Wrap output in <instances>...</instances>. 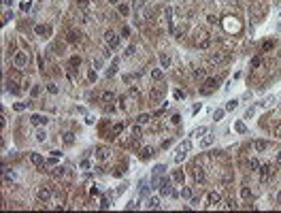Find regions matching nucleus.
I'll list each match as a JSON object with an SVG mask.
<instances>
[{
	"instance_id": "nucleus-44",
	"label": "nucleus",
	"mask_w": 281,
	"mask_h": 213,
	"mask_svg": "<svg viewBox=\"0 0 281 213\" xmlns=\"http://www.w3.org/2000/svg\"><path fill=\"white\" fill-rule=\"evenodd\" d=\"M11 17H13V13H11V11H7V13H4V17H2V21H4V24H7V21H9Z\"/></svg>"
},
{
	"instance_id": "nucleus-54",
	"label": "nucleus",
	"mask_w": 281,
	"mask_h": 213,
	"mask_svg": "<svg viewBox=\"0 0 281 213\" xmlns=\"http://www.w3.org/2000/svg\"><path fill=\"white\" fill-rule=\"evenodd\" d=\"M79 166H81V168H90V162H88V160H83V162H81Z\"/></svg>"
},
{
	"instance_id": "nucleus-59",
	"label": "nucleus",
	"mask_w": 281,
	"mask_h": 213,
	"mask_svg": "<svg viewBox=\"0 0 281 213\" xmlns=\"http://www.w3.org/2000/svg\"><path fill=\"white\" fill-rule=\"evenodd\" d=\"M143 2H147V0H143Z\"/></svg>"
},
{
	"instance_id": "nucleus-53",
	"label": "nucleus",
	"mask_w": 281,
	"mask_h": 213,
	"mask_svg": "<svg viewBox=\"0 0 281 213\" xmlns=\"http://www.w3.org/2000/svg\"><path fill=\"white\" fill-rule=\"evenodd\" d=\"M100 207H102V209H109V207H111V205H109V200H107V198H105V200H102V205H100Z\"/></svg>"
},
{
	"instance_id": "nucleus-48",
	"label": "nucleus",
	"mask_w": 281,
	"mask_h": 213,
	"mask_svg": "<svg viewBox=\"0 0 281 213\" xmlns=\"http://www.w3.org/2000/svg\"><path fill=\"white\" fill-rule=\"evenodd\" d=\"M24 109H26L24 102H17V105H15V111H24Z\"/></svg>"
},
{
	"instance_id": "nucleus-11",
	"label": "nucleus",
	"mask_w": 281,
	"mask_h": 213,
	"mask_svg": "<svg viewBox=\"0 0 281 213\" xmlns=\"http://www.w3.org/2000/svg\"><path fill=\"white\" fill-rule=\"evenodd\" d=\"M147 209H160V198H158V196H151V198H149Z\"/></svg>"
},
{
	"instance_id": "nucleus-8",
	"label": "nucleus",
	"mask_w": 281,
	"mask_h": 213,
	"mask_svg": "<svg viewBox=\"0 0 281 213\" xmlns=\"http://www.w3.org/2000/svg\"><path fill=\"white\" fill-rule=\"evenodd\" d=\"M219 203H221V194L219 192H211L209 194V205L211 207H217Z\"/></svg>"
},
{
	"instance_id": "nucleus-51",
	"label": "nucleus",
	"mask_w": 281,
	"mask_h": 213,
	"mask_svg": "<svg viewBox=\"0 0 281 213\" xmlns=\"http://www.w3.org/2000/svg\"><path fill=\"white\" fill-rule=\"evenodd\" d=\"M183 96H185V94H183L181 90H175V98H177V100H179V98H183Z\"/></svg>"
},
{
	"instance_id": "nucleus-24",
	"label": "nucleus",
	"mask_w": 281,
	"mask_h": 213,
	"mask_svg": "<svg viewBox=\"0 0 281 213\" xmlns=\"http://www.w3.org/2000/svg\"><path fill=\"white\" fill-rule=\"evenodd\" d=\"M151 77H153L155 81H160L162 79V70L160 68H153V70H151Z\"/></svg>"
},
{
	"instance_id": "nucleus-6",
	"label": "nucleus",
	"mask_w": 281,
	"mask_h": 213,
	"mask_svg": "<svg viewBox=\"0 0 281 213\" xmlns=\"http://www.w3.org/2000/svg\"><path fill=\"white\" fill-rule=\"evenodd\" d=\"M160 190H162V194H172V181H170L168 177H164V179H162Z\"/></svg>"
},
{
	"instance_id": "nucleus-21",
	"label": "nucleus",
	"mask_w": 281,
	"mask_h": 213,
	"mask_svg": "<svg viewBox=\"0 0 281 213\" xmlns=\"http://www.w3.org/2000/svg\"><path fill=\"white\" fill-rule=\"evenodd\" d=\"M102 100H105V102L115 100V94H113V92H105V94H102Z\"/></svg>"
},
{
	"instance_id": "nucleus-26",
	"label": "nucleus",
	"mask_w": 281,
	"mask_h": 213,
	"mask_svg": "<svg viewBox=\"0 0 281 213\" xmlns=\"http://www.w3.org/2000/svg\"><path fill=\"white\" fill-rule=\"evenodd\" d=\"M36 141H41V143L47 141V132H45V130H39V132H36Z\"/></svg>"
},
{
	"instance_id": "nucleus-10",
	"label": "nucleus",
	"mask_w": 281,
	"mask_h": 213,
	"mask_svg": "<svg viewBox=\"0 0 281 213\" xmlns=\"http://www.w3.org/2000/svg\"><path fill=\"white\" fill-rule=\"evenodd\" d=\"M194 179H196V181H200V183H204V173H202L200 166H194Z\"/></svg>"
},
{
	"instance_id": "nucleus-16",
	"label": "nucleus",
	"mask_w": 281,
	"mask_h": 213,
	"mask_svg": "<svg viewBox=\"0 0 281 213\" xmlns=\"http://www.w3.org/2000/svg\"><path fill=\"white\" fill-rule=\"evenodd\" d=\"M190 149H192V143H190V141H183V143L177 147V151H183V154H185V151H190Z\"/></svg>"
},
{
	"instance_id": "nucleus-13",
	"label": "nucleus",
	"mask_w": 281,
	"mask_h": 213,
	"mask_svg": "<svg viewBox=\"0 0 281 213\" xmlns=\"http://www.w3.org/2000/svg\"><path fill=\"white\" fill-rule=\"evenodd\" d=\"M30 162H32L34 166H41V164H43V156H41V154H30Z\"/></svg>"
},
{
	"instance_id": "nucleus-55",
	"label": "nucleus",
	"mask_w": 281,
	"mask_h": 213,
	"mask_svg": "<svg viewBox=\"0 0 281 213\" xmlns=\"http://www.w3.org/2000/svg\"><path fill=\"white\" fill-rule=\"evenodd\" d=\"M2 2H4V4H11V2H13V0H2Z\"/></svg>"
},
{
	"instance_id": "nucleus-4",
	"label": "nucleus",
	"mask_w": 281,
	"mask_h": 213,
	"mask_svg": "<svg viewBox=\"0 0 281 213\" xmlns=\"http://www.w3.org/2000/svg\"><path fill=\"white\" fill-rule=\"evenodd\" d=\"M36 196H39L41 203H49V200H51V188H49V185H43V188H39V194H36Z\"/></svg>"
},
{
	"instance_id": "nucleus-29",
	"label": "nucleus",
	"mask_w": 281,
	"mask_h": 213,
	"mask_svg": "<svg viewBox=\"0 0 281 213\" xmlns=\"http://www.w3.org/2000/svg\"><path fill=\"white\" fill-rule=\"evenodd\" d=\"M181 198H192V190L190 188H183L181 190Z\"/></svg>"
},
{
	"instance_id": "nucleus-32",
	"label": "nucleus",
	"mask_w": 281,
	"mask_h": 213,
	"mask_svg": "<svg viewBox=\"0 0 281 213\" xmlns=\"http://www.w3.org/2000/svg\"><path fill=\"white\" fill-rule=\"evenodd\" d=\"M172 179H175L177 183H183V173H181V171H177L175 175H172Z\"/></svg>"
},
{
	"instance_id": "nucleus-18",
	"label": "nucleus",
	"mask_w": 281,
	"mask_h": 213,
	"mask_svg": "<svg viewBox=\"0 0 281 213\" xmlns=\"http://www.w3.org/2000/svg\"><path fill=\"white\" fill-rule=\"evenodd\" d=\"M160 62H162V66H164V68H168V66H170V56L162 53V56H160Z\"/></svg>"
},
{
	"instance_id": "nucleus-46",
	"label": "nucleus",
	"mask_w": 281,
	"mask_h": 213,
	"mask_svg": "<svg viewBox=\"0 0 281 213\" xmlns=\"http://www.w3.org/2000/svg\"><path fill=\"white\" fill-rule=\"evenodd\" d=\"M124 53H126V56H134V45H130V47H128Z\"/></svg>"
},
{
	"instance_id": "nucleus-20",
	"label": "nucleus",
	"mask_w": 281,
	"mask_h": 213,
	"mask_svg": "<svg viewBox=\"0 0 281 213\" xmlns=\"http://www.w3.org/2000/svg\"><path fill=\"white\" fill-rule=\"evenodd\" d=\"M209 45H211V41H209V39H202L200 43H198V49H200V51H204V49H209Z\"/></svg>"
},
{
	"instance_id": "nucleus-5",
	"label": "nucleus",
	"mask_w": 281,
	"mask_h": 213,
	"mask_svg": "<svg viewBox=\"0 0 281 213\" xmlns=\"http://www.w3.org/2000/svg\"><path fill=\"white\" fill-rule=\"evenodd\" d=\"M13 62H15V66H17V68L26 66V64H28V53H26V51H19V53H15Z\"/></svg>"
},
{
	"instance_id": "nucleus-19",
	"label": "nucleus",
	"mask_w": 281,
	"mask_h": 213,
	"mask_svg": "<svg viewBox=\"0 0 281 213\" xmlns=\"http://www.w3.org/2000/svg\"><path fill=\"white\" fill-rule=\"evenodd\" d=\"M64 143H66V145H73V143H75V134H73V132H64Z\"/></svg>"
},
{
	"instance_id": "nucleus-28",
	"label": "nucleus",
	"mask_w": 281,
	"mask_h": 213,
	"mask_svg": "<svg viewBox=\"0 0 281 213\" xmlns=\"http://www.w3.org/2000/svg\"><path fill=\"white\" fill-rule=\"evenodd\" d=\"M13 179H15V175L11 173L9 168H4V181H13Z\"/></svg>"
},
{
	"instance_id": "nucleus-40",
	"label": "nucleus",
	"mask_w": 281,
	"mask_h": 213,
	"mask_svg": "<svg viewBox=\"0 0 281 213\" xmlns=\"http://www.w3.org/2000/svg\"><path fill=\"white\" fill-rule=\"evenodd\" d=\"M226 109H228V111H234V109H236V100H230L228 105H226Z\"/></svg>"
},
{
	"instance_id": "nucleus-31",
	"label": "nucleus",
	"mask_w": 281,
	"mask_h": 213,
	"mask_svg": "<svg viewBox=\"0 0 281 213\" xmlns=\"http://www.w3.org/2000/svg\"><path fill=\"white\" fill-rule=\"evenodd\" d=\"M249 168H251V171H256V168H260V162H258L256 158H251V160H249Z\"/></svg>"
},
{
	"instance_id": "nucleus-1",
	"label": "nucleus",
	"mask_w": 281,
	"mask_h": 213,
	"mask_svg": "<svg viewBox=\"0 0 281 213\" xmlns=\"http://www.w3.org/2000/svg\"><path fill=\"white\" fill-rule=\"evenodd\" d=\"M260 177H262V181H271V179L275 177V166L273 164H260Z\"/></svg>"
},
{
	"instance_id": "nucleus-41",
	"label": "nucleus",
	"mask_w": 281,
	"mask_h": 213,
	"mask_svg": "<svg viewBox=\"0 0 281 213\" xmlns=\"http://www.w3.org/2000/svg\"><path fill=\"white\" fill-rule=\"evenodd\" d=\"M47 90H49L51 94H58V85H53V83H49V85H47Z\"/></svg>"
},
{
	"instance_id": "nucleus-49",
	"label": "nucleus",
	"mask_w": 281,
	"mask_h": 213,
	"mask_svg": "<svg viewBox=\"0 0 281 213\" xmlns=\"http://www.w3.org/2000/svg\"><path fill=\"white\" fill-rule=\"evenodd\" d=\"M224 207H226V209H232V207H234V200H226Z\"/></svg>"
},
{
	"instance_id": "nucleus-47",
	"label": "nucleus",
	"mask_w": 281,
	"mask_h": 213,
	"mask_svg": "<svg viewBox=\"0 0 281 213\" xmlns=\"http://www.w3.org/2000/svg\"><path fill=\"white\" fill-rule=\"evenodd\" d=\"M90 192L94 194V196H98V194H100V190H98V185H92V190H90Z\"/></svg>"
},
{
	"instance_id": "nucleus-43",
	"label": "nucleus",
	"mask_w": 281,
	"mask_h": 213,
	"mask_svg": "<svg viewBox=\"0 0 281 213\" xmlns=\"http://www.w3.org/2000/svg\"><path fill=\"white\" fill-rule=\"evenodd\" d=\"M70 64H73V66H79V64H81V58H77V56H75L73 60H70Z\"/></svg>"
},
{
	"instance_id": "nucleus-39",
	"label": "nucleus",
	"mask_w": 281,
	"mask_h": 213,
	"mask_svg": "<svg viewBox=\"0 0 281 213\" xmlns=\"http://www.w3.org/2000/svg\"><path fill=\"white\" fill-rule=\"evenodd\" d=\"M53 175H56V177H62V175H64V168H62V166L53 168Z\"/></svg>"
},
{
	"instance_id": "nucleus-12",
	"label": "nucleus",
	"mask_w": 281,
	"mask_h": 213,
	"mask_svg": "<svg viewBox=\"0 0 281 213\" xmlns=\"http://www.w3.org/2000/svg\"><path fill=\"white\" fill-rule=\"evenodd\" d=\"M149 119H151V115H149V113H140V115L136 117V124L145 126V124H149Z\"/></svg>"
},
{
	"instance_id": "nucleus-36",
	"label": "nucleus",
	"mask_w": 281,
	"mask_h": 213,
	"mask_svg": "<svg viewBox=\"0 0 281 213\" xmlns=\"http://www.w3.org/2000/svg\"><path fill=\"white\" fill-rule=\"evenodd\" d=\"M202 134H207V128H196L194 130V136H202Z\"/></svg>"
},
{
	"instance_id": "nucleus-50",
	"label": "nucleus",
	"mask_w": 281,
	"mask_h": 213,
	"mask_svg": "<svg viewBox=\"0 0 281 213\" xmlns=\"http://www.w3.org/2000/svg\"><path fill=\"white\" fill-rule=\"evenodd\" d=\"M100 66H102V60L96 58V60H94V68H100Z\"/></svg>"
},
{
	"instance_id": "nucleus-56",
	"label": "nucleus",
	"mask_w": 281,
	"mask_h": 213,
	"mask_svg": "<svg viewBox=\"0 0 281 213\" xmlns=\"http://www.w3.org/2000/svg\"><path fill=\"white\" fill-rule=\"evenodd\" d=\"M109 2H111V4H117V2H119V0H109Z\"/></svg>"
},
{
	"instance_id": "nucleus-42",
	"label": "nucleus",
	"mask_w": 281,
	"mask_h": 213,
	"mask_svg": "<svg viewBox=\"0 0 281 213\" xmlns=\"http://www.w3.org/2000/svg\"><path fill=\"white\" fill-rule=\"evenodd\" d=\"M30 94H32V96H39V94H41V87H39V85H34V87H32V92H30Z\"/></svg>"
},
{
	"instance_id": "nucleus-57",
	"label": "nucleus",
	"mask_w": 281,
	"mask_h": 213,
	"mask_svg": "<svg viewBox=\"0 0 281 213\" xmlns=\"http://www.w3.org/2000/svg\"><path fill=\"white\" fill-rule=\"evenodd\" d=\"M277 200H279V203H281V192H279V194H277Z\"/></svg>"
},
{
	"instance_id": "nucleus-14",
	"label": "nucleus",
	"mask_w": 281,
	"mask_h": 213,
	"mask_svg": "<svg viewBox=\"0 0 281 213\" xmlns=\"http://www.w3.org/2000/svg\"><path fill=\"white\" fill-rule=\"evenodd\" d=\"M151 156H153V149H151V147H143V149H140V158H143V160H149Z\"/></svg>"
},
{
	"instance_id": "nucleus-25",
	"label": "nucleus",
	"mask_w": 281,
	"mask_h": 213,
	"mask_svg": "<svg viewBox=\"0 0 281 213\" xmlns=\"http://www.w3.org/2000/svg\"><path fill=\"white\" fill-rule=\"evenodd\" d=\"M200 145H202V147H209V145H213V136H211V134H209V136H204Z\"/></svg>"
},
{
	"instance_id": "nucleus-33",
	"label": "nucleus",
	"mask_w": 281,
	"mask_h": 213,
	"mask_svg": "<svg viewBox=\"0 0 281 213\" xmlns=\"http://www.w3.org/2000/svg\"><path fill=\"white\" fill-rule=\"evenodd\" d=\"M241 196H243L245 200H249V198H251V192H249L247 188H243V190H241Z\"/></svg>"
},
{
	"instance_id": "nucleus-23",
	"label": "nucleus",
	"mask_w": 281,
	"mask_h": 213,
	"mask_svg": "<svg viewBox=\"0 0 281 213\" xmlns=\"http://www.w3.org/2000/svg\"><path fill=\"white\" fill-rule=\"evenodd\" d=\"M204 75H207L204 68H196V70H194V77H196V79H204Z\"/></svg>"
},
{
	"instance_id": "nucleus-17",
	"label": "nucleus",
	"mask_w": 281,
	"mask_h": 213,
	"mask_svg": "<svg viewBox=\"0 0 281 213\" xmlns=\"http://www.w3.org/2000/svg\"><path fill=\"white\" fill-rule=\"evenodd\" d=\"M36 34H41V36H47V34H49V28H47V26H36Z\"/></svg>"
},
{
	"instance_id": "nucleus-27",
	"label": "nucleus",
	"mask_w": 281,
	"mask_h": 213,
	"mask_svg": "<svg viewBox=\"0 0 281 213\" xmlns=\"http://www.w3.org/2000/svg\"><path fill=\"white\" fill-rule=\"evenodd\" d=\"M275 47H277V43H275V41H266V43L262 45V49H264V51H266V49H275Z\"/></svg>"
},
{
	"instance_id": "nucleus-7",
	"label": "nucleus",
	"mask_w": 281,
	"mask_h": 213,
	"mask_svg": "<svg viewBox=\"0 0 281 213\" xmlns=\"http://www.w3.org/2000/svg\"><path fill=\"white\" fill-rule=\"evenodd\" d=\"M209 62L211 64H221V62H226V56H224V53H219V51H215V53H211V56H209Z\"/></svg>"
},
{
	"instance_id": "nucleus-9",
	"label": "nucleus",
	"mask_w": 281,
	"mask_h": 213,
	"mask_svg": "<svg viewBox=\"0 0 281 213\" xmlns=\"http://www.w3.org/2000/svg\"><path fill=\"white\" fill-rule=\"evenodd\" d=\"M204 85H207V87H204L202 92H204V94H209L213 87H217V79H207V81H204Z\"/></svg>"
},
{
	"instance_id": "nucleus-38",
	"label": "nucleus",
	"mask_w": 281,
	"mask_h": 213,
	"mask_svg": "<svg viewBox=\"0 0 281 213\" xmlns=\"http://www.w3.org/2000/svg\"><path fill=\"white\" fill-rule=\"evenodd\" d=\"M213 117H215V122H217V119H221V117H224V111H221V109H217V111L213 113Z\"/></svg>"
},
{
	"instance_id": "nucleus-30",
	"label": "nucleus",
	"mask_w": 281,
	"mask_h": 213,
	"mask_svg": "<svg viewBox=\"0 0 281 213\" xmlns=\"http://www.w3.org/2000/svg\"><path fill=\"white\" fill-rule=\"evenodd\" d=\"M77 39H79V32H75V30H73V32H68V43H75Z\"/></svg>"
},
{
	"instance_id": "nucleus-3",
	"label": "nucleus",
	"mask_w": 281,
	"mask_h": 213,
	"mask_svg": "<svg viewBox=\"0 0 281 213\" xmlns=\"http://www.w3.org/2000/svg\"><path fill=\"white\" fill-rule=\"evenodd\" d=\"M164 171H166L164 164H158V166L153 168V179H151V183H153V185H160L162 183V175H164Z\"/></svg>"
},
{
	"instance_id": "nucleus-2",
	"label": "nucleus",
	"mask_w": 281,
	"mask_h": 213,
	"mask_svg": "<svg viewBox=\"0 0 281 213\" xmlns=\"http://www.w3.org/2000/svg\"><path fill=\"white\" fill-rule=\"evenodd\" d=\"M105 41H107V47H109V49H115L117 45H119V34L113 32V30H109L105 34Z\"/></svg>"
},
{
	"instance_id": "nucleus-34",
	"label": "nucleus",
	"mask_w": 281,
	"mask_h": 213,
	"mask_svg": "<svg viewBox=\"0 0 281 213\" xmlns=\"http://www.w3.org/2000/svg\"><path fill=\"white\" fill-rule=\"evenodd\" d=\"M119 13L121 15H128V13H130V7H128V4H119Z\"/></svg>"
},
{
	"instance_id": "nucleus-35",
	"label": "nucleus",
	"mask_w": 281,
	"mask_h": 213,
	"mask_svg": "<svg viewBox=\"0 0 281 213\" xmlns=\"http://www.w3.org/2000/svg\"><path fill=\"white\" fill-rule=\"evenodd\" d=\"M115 70H117V60H113V64H111V68L107 70V75H113Z\"/></svg>"
},
{
	"instance_id": "nucleus-45",
	"label": "nucleus",
	"mask_w": 281,
	"mask_h": 213,
	"mask_svg": "<svg viewBox=\"0 0 281 213\" xmlns=\"http://www.w3.org/2000/svg\"><path fill=\"white\" fill-rule=\"evenodd\" d=\"M21 9H24V11H26V13H28V11L32 9V2H24V4H21Z\"/></svg>"
},
{
	"instance_id": "nucleus-22",
	"label": "nucleus",
	"mask_w": 281,
	"mask_h": 213,
	"mask_svg": "<svg viewBox=\"0 0 281 213\" xmlns=\"http://www.w3.org/2000/svg\"><path fill=\"white\" fill-rule=\"evenodd\" d=\"M253 147H256L258 151H264V149H266V141H256V143H253Z\"/></svg>"
},
{
	"instance_id": "nucleus-52",
	"label": "nucleus",
	"mask_w": 281,
	"mask_h": 213,
	"mask_svg": "<svg viewBox=\"0 0 281 213\" xmlns=\"http://www.w3.org/2000/svg\"><path fill=\"white\" fill-rule=\"evenodd\" d=\"M236 130H239V132H245L247 128H245V124H236Z\"/></svg>"
},
{
	"instance_id": "nucleus-58",
	"label": "nucleus",
	"mask_w": 281,
	"mask_h": 213,
	"mask_svg": "<svg viewBox=\"0 0 281 213\" xmlns=\"http://www.w3.org/2000/svg\"><path fill=\"white\" fill-rule=\"evenodd\" d=\"M279 164H281V154H279Z\"/></svg>"
},
{
	"instance_id": "nucleus-37",
	"label": "nucleus",
	"mask_w": 281,
	"mask_h": 213,
	"mask_svg": "<svg viewBox=\"0 0 281 213\" xmlns=\"http://www.w3.org/2000/svg\"><path fill=\"white\" fill-rule=\"evenodd\" d=\"M185 160V154L183 151H177V156H175V162H183Z\"/></svg>"
},
{
	"instance_id": "nucleus-15",
	"label": "nucleus",
	"mask_w": 281,
	"mask_h": 213,
	"mask_svg": "<svg viewBox=\"0 0 281 213\" xmlns=\"http://www.w3.org/2000/svg\"><path fill=\"white\" fill-rule=\"evenodd\" d=\"M32 124H36V126H41V124H47V117H43V115H32Z\"/></svg>"
}]
</instances>
